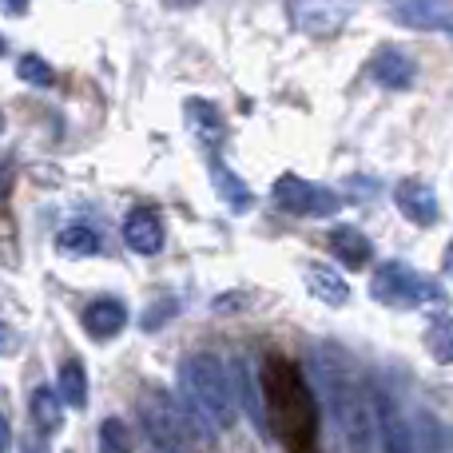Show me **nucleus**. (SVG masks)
Instances as JSON below:
<instances>
[{
	"label": "nucleus",
	"instance_id": "nucleus-15",
	"mask_svg": "<svg viewBox=\"0 0 453 453\" xmlns=\"http://www.w3.org/2000/svg\"><path fill=\"white\" fill-rule=\"evenodd\" d=\"M28 418H32V426H36V434H44V438L60 430V426H64V398H60V390H48V386L32 390Z\"/></svg>",
	"mask_w": 453,
	"mask_h": 453
},
{
	"label": "nucleus",
	"instance_id": "nucleus-3",
	"mask_svg": "<svg viewBox=\"0 0 453 453\" xmlns=\"http://www.w3.org/2000/svg\"><path fill=\"white\" fill-rule=\"evenodd\" d=\"M180 398L191 414H199L215 434L231 430L239 418V386L215 354H191L180 366Z\"/></svg>",
	"mask_w": 453,
	"mask_h": 453
},
{
	"label": "nucleus",
	"instance_id": "nucleus-21",
	"mask_svg": "<svg viewBox=\"0 0 453 453\" xmlns=\"http://www.w3.org/2000/svg\"><path fill=\"white\" fill-rule=\"evenodd\" d=\"M100 453H132V430H127L124 418H104Z\"/></svg>",
	"mask_w": 453,
	"mask_h": 453
},
{
	"label": "nucleus",
	"instance_id": "nucleus-29",
	"mask_svg": "<svg viewBox=\"0 0 453 453\" xmlns=\"http://www.w3.org/2000/svg\"><path fill=\"white\" fill-rule=\"evenodd\" d=\"M350 4H354V0H350Z\"/></svg>",
	"mask_w": 453,
	"mask_h": 453
},
{
	"label": "nucleus",
	"instance_id": "nucleus-2",
	"mask_svg": "<svg viewBox=\"0 0 453 453\" xmlns=\"http://www.w3.org/2000/svg\"><path fill=\"white\" fill-rule=\"evenodd\" d=\"M140 426L148 441L159 453H203L211 449L215 430L199 414L183 406V398L159 390V386H143L140 390Z\"/></svg>",
	"mask_w": 453,
	"mask_h": 453
},
{
	"label": "nucleus",
	"instance_id": "nucleus-12",
	"mask_svg": "<svg viewBox=\"0 0 453 453\" xmlns=\"http://www.w3.org/2000/svg\"><path fill=\"white\" fill-rule=\"evenodd\" d=\"M303 279H306V290H311L322 306H346L350 303V282H346L330 263H306Z\"/></svg>",
	"mask_w": 453,
	"mask_h": 453
},
{
	"label": "nucleus",
	"instance_id": "nucleus-1",
	"mask_svg": "<svg viewBox=\"0 0 453 453\" xmlns=\"http://www.w3.org/2000/svg\"><path fill=\"white\" fill-rule=\"evenodd\" d=\"M314 378H319V394L326 410L334 414L338 430H342L346 453H378V418L370 390H362L350 374V362L338 346H319L314 350Z\"/></svg>",
	"mask_w": 453,
	"mask_h": 453
},
{
	"label": "nucleus",
	"instance_id": "nucleus-18",
	"mask_svg": "<svg viewBox=\"0 0 453 453\" xmlns=\"http://www.w3.org/2000/svg\"><path fill=\"white\" fill-rule=\"evenodd\" d=\"M211 175H215V191H219V196L226 199V203H231L234 211H247V207H250V191L242 188V180H239V175H234L226 164H219V159H215V164H211Z\"/></svg>",
	"mask_w": 453,
	"mask_h": 453
},
{
	"label": "nucleus",
	"instance_id": "nucleus-13",
	"mask_svg": "<svg viewBox=\"0 0 453 453\" xmlns=\"http://www.w3.org/2000/svg\"><path fill=\"white\" fill-rule=\"evenodd\" d=\"M234 386H239V402H242V410H247V418H250V426L258 430V438L263 441H271V406H266V390H258V382L250 378V370L242 366H234Z\"/></svg>",
	"mask_w": 453,
	"mask_h": 453
},
{
	"label": "nucleus",
	"instance_id": "nucleus-11",
	"mask_svg": "<svg viewBox=\"0 0 453 453\" xmlns=\"http://www.w3.org/2000/svg\"><path fill=\"white\" fill-rule=\"evenodd\" d=\"M124 242L135 255H159L164 250V219L148 207H135L124 219Z\"/></svg>",
	"mask_w": 453,
	"mask_h": 453
},
{
	"label": "nucleus",
	"instance_id": "nucleus-22",
	"mask_svg": "<svg viewBox=\"0 0 453 453\" xmlns=\"http://www.w3.org/2000/svg\"><path fill=\"white\" fill-rule=\"evenodd\" d=\"M16 72H20V80H24V84H32V88H52V84H56V72H52V64H48L44 56H36V52L20 56V64H16Z\"/></svg>",
	"mask_w": 453,
	"mask_h": 453
},
{
	"label": "nucleus",
	"instance_id": "nucleus-5",
	"mask_svg": "<svg viewBox=\"0 0 453 453\" xmlns=\"http://www.w3.org/2000/svg\"><path fill=\"white\" fill-rule=\"evenodd\" d=\"M370 298L390 306V311H446L449 306V290L406 263L378 266L374 279H370Z\"/></svg>",
	"mask_w": 453,
	"mask_h": 453
},
{
	"label": "nucleus",
	"instance_id": "nucleus-17",
	"mask_svg": "<svg viewBox=\"0 0 453 453\" xmlns=\"http://www.w3.org/2000/svg\"><path fill=\"white\" fill-rule=\"evenodd\" d=\"M100 247L104 242L92 226H64V231L56 234V250H60V255L88 258V255H100Z\"/></svg>",
	"mask_w": 453,
	"mask_h": 453
},
{
	"label": "nucleus",
	"instance_id": "nucleus-7",
	"mask_svg": "<svg viewBox=\"0 0 453 453\" xmlns=\"http://www.w3.org/2000/svg\"><path fill=\"white\" fill-rule=\"evenodd\" d=\"M394 20L418 32L453 28V0H394Z\"/></svg>",
	"mask_w": 453,
	"mask_h": 453
},
{
	"label": "nucleus",
	"instance_id": "nucleus-27",
	"mask_svg": "<svg viewBox=\"0 0 453 453\" xmlns=\"http://www.w3.org/2000/svg\"><path fill=\"white\" fill-rule=\"evenodd\" d=\"M24 8H28V0H4V12L8 16H20Z\"/></svg>",
	"mask_w": 453,
	"mask_h": 453
},
{
	"label": "nucleus",
	"instance_id": "nucleus-14",
	"mask_svg": "<svg viewBox=\"0 0 453 453\" xmlns=\"http://www.w3.org/2000/svg\"><path fill=\"white\" fill-rule=\"evenodd\" d=\"M330 250H334V258L342 266H350V271H362V266L374 258V247H370V239L358 226H334V231H330Z\"/></svg>",
	"mask_w": 453,
	"mask_h": 453
},
{
	"label": "nucleus",
	"instance_id": "nucleus-19",
	"mask_svg": "<svg viewBox=\"0 0 453 453\" xmlns=\"http://www.w3.org/2000/svg\"><path fill=\"white\" fill-rule=\"evenodd\" d=\"M188 124L196 127L203 140H219V135L226 132L219 108H215V104H207V100H188Z\"/></svg>",
	"mask_w": 453,
	"mask_h": 453
},
{
	"label": "nucleus",
	"instance_id": "nucleus-10",
	"mask_svg": "<svg viewBox=\"0 0 453 453\" xmlns=\"http://www.w3.org/2000/svg\"><path fill=\"white\" fill-rule=\"evenodd\" d=\"M370 76L382 88H390V92H406V88L414 84V60H410L402 48L382 44L374 52V60H370Z\"/></svg>",
	"mask_w": 453,
	"mask_h": 453
},
{
	"label": "nucleus",
	"instance_id": "nucleus-16",
	"mask_svg": "<svg viewBox=\"0 0 453 453\" xmlns=\"http://www.w3.org/2000/svg\"><path fill=\"white\" fill-rule=\"evenodd\" d=\"M56 390H60L64 406L84 410V406H88V374H84V362H76V358L64 362L60 374H56Z\"/></svg>",
	"mask_w": 453,
	"mask_h": 453
},
{
	"label": "nucleus",
	"instance_id": "nucleus-23",
	"mask_svg": "<svg viewBox=\"0 0 453 453\" xmlns=\"http://www.w3.org/2000/svg\"><path fill=\"white\" fill-rule=\"evenodd\" d=\"M290 8H295V16H298V12H306V0H295ZM334 20H338V16H334V12L326 16V12H322V4H319L311 16H306V20H298V24H303L306 32H326V28H334Z\"/></svg>",
	"mask_w": 453,
	"mask_h": 453
},
{
	"label": "nucleus",
	"instance_id": "nucleus-28",
	"mask_svg": "<svg viewBox=\"0 0 453 453\" xmlns=\"http://www.w3.org/2000/svg\"><path fill=\"white\" fill-rule=\"evenodd\" d=\"M441 271L453 274V239L446 242V255H441Z\"/></svg>",
	"mask_w": 453,
	"mask_h": 453
},
{
	"label": "nucleus",
	"instance_id": "nucleus-24",
	"mask_svg": "<svg viewBox=\"0 0 453 453\" xmlns=\"http://www.w3.org/2000/svg\"><path fill=\"white\" fill-rule=\"evenodd\" d=\"M172 314H175V303L172 298H164V303H156L148 314H143V330H159L164 322H172Z\"/></svg>",
	"mask_w": 453,
	"mask_h": 453
},
{
	"label": "nucleus",
	"instance_id": "nucleus-4",
	"mask_svg": "<svg viewBox=\"0 0 453 453\" xmlns=\"http://www.w3.org/2000/svg\"><path fill=\"white\" fill-rule=\"evenodd\" d=\"M263 390H266V406L282 426V438H287L290 453H311L314 426H319V414H314L319 406H314L311 386L298 378V370L287 358L271 354L263 366Z\"/></svg>",
	"mask_w": 453,
	"mask_h": 453
},
{
	"label": "nucleus",
	"instance_id": "nucleus-6",
	"mask_svg": "<svg viewBox=\"0 0 453 453\" xmlns=\"http://www.w3.org/2000/svg\"><path fill=\"white\" fill-rule=\"evenodd\" d=\"M274 203H279V211L295 215V219H330V215L342 207V199H338V191H330L326 183H311L303 180V175H279L274 180Z\"/></svg>",
	"mask_w": 453,
	"mask_h": 453
},
{
	"label": "nucleus",
	"instance_id": "nucleus-20",
	"mask_svg": "<svg viewBox=\"0 0 453 453\" xmlns=\"http://www.w3.org/2000/svg\"><path fill=\"white\" fill-rule=\"evenodd\" d=\"M426 350L434 354V362L453 366V319H438L426 330Z\"/></svg>",
	"mask_w": 453,
	"mask_h": 453
},
{
	"label": "nucleus",
	"instance_id": "nucleus-9",
	"mask_svg": "<svg viewBox=\"0 0 453 453\" xmlns=\"http://www.w3.org/2000/svg\"><path fill=\"white\" fill-rule=\"evenodd\" d=\"M80 326L88 330V338H96V342H108V338H116L119 330L127 326V306L119 303V298H96V303L84 306V314H80Z\"/></svg>",
	"mask_w": 453,
	"mask_h": 453
},
{
	"label": "nucleus",
	"instance_id": "nucleus-8",
	"mask_svg": "<svg viewBox=\"0 0 453 453\" xmlns=\"http://www.w3.org/2000/svg\"><path fill=\"white\" fill-rule=\"evenodd\" d=\"M394 203H398V211L406 215L414 226H434L438 223V215H441L438 196H434V188L430 183H422V180L398 183V188H394Z\"/></svg>",
	"mask_w": 453,
	"mask_h": 453
},
{
	"label": "nucleus",
	"instance_id": "nucleus-25",
	"mask_svg": "<svg viewBox=\"0 0 453 453\" xmlns=\"http://www.w3.org/2000/svg\"><path fill=\"white\" fill-rule=\"evenodd\" d=\"M242 303H247L242 295H223V298H215L211 303V311L215 314H234V306H242Z\"/></svg>",
	"mask_w": 453,
	"mask_h": 453
},
{
	"label": "nucleus",
	"instance_id": "nucleus-26",
	"mask_svg": "<svg viewBox=\"0 0 453 453\" xmlns=\"http://www.w3.org/2000/svg\"><path fill=\"white\" fill-rule=\"evenodd\" d=\"M24 453H44V434H36V438L28 434V441H24Z\"/></svg>",
	"mask_w": 453,
	"mask_h": 453
}]
</instances>
